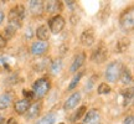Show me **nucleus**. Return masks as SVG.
I'll list each match as a JSON object with an SVG mask.
<instances>
[{
  "mask_svg": "<svg viewBox=\"0 0 134 124\" xmlns=\"http://www.w3.org/2000/svg\"><path fill=\"white\" fill-rule=\"evenodd\" d=\"M25 16L24 5H16L9 11V25L14 29H20L23 25V20Z\"/></svg>",
  "mask_w": 134,
  "mask_h": 124,
  "instance_id": "obj_1",
  "label": "nucleus"
},
{
  "mask_svg": "<svg viewBox=\"0 0 134 124\" xmlns=\"http://www.w3.org/2000/svg\"><path fill=\"white\" fill-rule=\"evenodd\" d=\"M120 27L124 30L125 32H132L134 27V13L133 6H129L128 9H125L122 15H120Z\"/></svg>",
  "mask_w": 134,
  "mask_h": 124,
  "instance_id": "obj_2",
  "label": "nucleus"
},
{
  "mask_svg": "<svg viewBox=\"0 0 134 124\" xmlns=\"http://www.w3.org/2000/svg\"><path fill=\"white\" fill-rule=\"evenodd\" d=\"M124 67L122 65L120 61H113L110 62L108 67L105 68V78L108 82H117L118 78H119L120 73H122V70Z\"/></svg>",
  "mask_w": 134,
  "mask_h": 124,
  "instance_id": "obj_3",
  "label": "nucleus"
},
{
  "mask_svg": "<svg viewBox=\"0 0 134 124\" xmlns=\"http://www.w3.org/2000/svg\"><path fill=\"white\" fill-rule=\"evenodd\" d=\"M50 87H51V83H50L48 78H46V77L38 78L34 83V95H36L37 98H43L48 93Z\"/></svg>",
  "mask_w": 134,
  "mask_h": 124,
  "instance_id": "obj_4",
  "label": "nucleus"
},
{
  "mask_svg": "<svg viewBox=\"0 0 134 124\" xmlns=\"http://www.w3.org/2000/svg\"><path fill=\"white\" fill-rule=\"evenodd\" d=\"M107 56H108V50H107V47L104 46V43L100 42L99 45L93 50L91 60L94 62V63H103V62L107 60Z\"/></svg>",
  "mask_w": 134,
  "mask_h": 124,
  "instance_id": "obj_5",
  "label": "nucleus"
},
{
  "mask_svg": "<svg viewBox=\"0 0 134 124\" xmlns=\"http://www.w3.org/2000/svg\"><path fill=\"white\" fill-rule=\"evenodd\" d=\"M48 25H50V31L52 33H60L65 27V19L61 15H56L50 20Z\"/></svg>",
  "mask_w": 134,
  "mask_h": 124,
  "instance_id": "obj_6",
  "label": "nucleus"
},
{
  "mask_svg": "<svg viewBox=\"0 0 134 124\" xmlns=\"http://www.w3.org/2000/svg\"><path fill=\"white\" fill-rule=\"evenodd\" d=\"M48 42H45V41H37V42H34L32 46H31V52L35 56H42L45 55V52H47L48 50Z\"/></svg>",
  "mask_w": 134,
  "mask_h": 124,
  "instance_id": "obj_7",
  "label": "nucleus"
},
{
  "mask_svg": "<svg viewBox=\"0 0 134 124\" xmlns=\"http://www.w3.org/2000/svg\"><path fill=\"white\" fill-rule=\"evenodd\" d=\"M81 100V93L80 92H75L73 94H71L67 100L65 102V104H63V109L65 110H71L73 109L75 107H77L78 104V102Z\"/></svg>",
  "mask_w": 134,
  "mask_h": 124,
  "instance_id": "obj_8",
  "label": "nucleus"
},
{
  "mask_svg": "<svg viewBox=\"0 0 134 124\" xmlns=\"http://www.w3.org/2000/svg\"><path fill=\"white\" fill-rule=\"evenodd\" d=\"M85 61H86V53L85 52H80L78 55H76L75 58H73V62H72L70 71L71 72H77L82 67V65L85 63Z\"/></svg>",
  "mask_w": 134,
  "mask_h": 124,
  "instance_id": "obj_9",
  "label": "nucleus"
},
{
  "mask_svg": "<svg viewBox=\"0 0 134 124\" xmlns=\"http://www.w3.org/2000/svg\"><path fill=\"white\" fill-rule=\"evenodd\" d=\"M29 8L34 15H41L45 9V4L43 1H40V0H31L29 1Z\"/></svg>",
  "mask_w": 134,
  "mask_h": 124,
  "instance_id": "obj_10",
  "label": "nucleus"
},
{
  "mask_svg": "<svg viewBox=\"0 0 134 124\" xmlns=\"http://www.w3.org/2000/svg\"><path fill=\"white\" fill-rule=\"evenodd\" d=\"M81 42L85 46H91L94 42V33H93V29H87L85 30L81 35Z\"/></svg>",
  "mask_w": 134,
  "mask_h": 124,
  "instance_id": "obj_11",
  "label": "nucleus"
},
{
  "mask_svg": "<svg viewBox=\"0 0 134 124\" xmlns=\"http://www.w3.org/2000/svg\"><path fill=\"white\" fill-rule=\"evenodd\" d=\"M100 115L96 109L90 110L85 117V124H99Z\"/></svg>",
  "mask_w": 134,
  "mask_h": 124,
  "instance_id": "obj_12",
  "label": "nucleus"
},
{
  "mask_svg": "<svg viewBox=\"0 0 134 124\" xmlns=\"http://www.w3.org/2000/svg\"><path fill=\"white\" fill-rule=\"evenodd\" d=\"M30 107V102L26 99H20V100H16L15 102V112L18 113V114H24L25 112H27V109H29Z\"/></svg>",
  "mask_w": 134,
  "mask_h": 124,
  "instance_id": "obj_13",
  "label": "nucleus"
},
{
  "mask_svg": "<svg viewBox=\"0 0 134 124\" xmlns=\"http://www.w3.org/2000/svg\"><path fill=\"white\" fill-rule=\"evenodd\" d=\"M130 46V40L128 37H122L117 41V46H115V51L117 53H124Z\"/></svg>",
  "mask_w": 134,
  "mask_h": 124,
  "instance_id": "obj_14",
  "label": "nucleus"
},
{
  "mask_svg": "<svg viewBox=\"0 0 134 124\" xmlns=\"http://www.w3.org/2000/svg\"><path fill=\"white\" fill-rule=\"evenodd\" d=\"M36 36L40 41H47L48 37H50V31H48V27L46 25H41L36 29Z\"/></svg>",
  "mask_w": 134,
  "mask_h": 124,
  "instance_id": "obj_15",
  "label": "nucleus"
},
{
  "mask_svg": "<svg viewBox=\"0 0 134 124\" xmlns=\"http://www.w3.org/2000/svg\"><path fill=\"white\" fill-rule=\"evenodd\" d=\"M41 109H42V103L41 102H36V103H34L32 105H30L29 107V112H27V118H35V117H37L38 114H40V112H41Z\"/></svg>",
  "mask_w": 134,
  "mask_h": 124,
  "instance_id": "obj_16",
  "label": "nucleus"
},
{
  "mask_svg": "<svg viewBox=\"0 0 134 124\" xmlns=\"http://www.w3.org/2000/svg\"><path fill=\"white\" fill-rule=\"evenodd\" d=\"M61 8H62L61 1H47V4H46V10L48 14H56L61 10Z\"/></svg>",
  "mask_w": 134,
  "mask_h": 124,
  "instance_id": "obj_17",
  "label": "nucleus"
},
{
  "mask_svg": "<svg viewBox=\"0 0 134 124\" xmlns=\"http://www.w3.org/2000/svg\"><path fill=\"white\" fill-rule=\"evenodd\" d=\"M11 100H13V95L9 93H4V94L0 95V109H6L10 104H11Z\"/></svg>",
  "mask_w": 134,
  "mask_h": 124,
  "instance_id": "obj_18",
  "label": "nucleus"
},
{
  "mask_svg": "<svg viewBox=\"0 0 134 124\" xmlns=\"http://www.w3.org/2000/svg\"><path fill=\"white\" fill-rule=\"evenodd\" d=\"M62 70V60L61 58H56L53 62L50 63V71L52 75H58Z\"/></svg>",
  "mask_w": 134,
  "mask_h": 124,
  "instance_id": "obj_19",
  "label": "nucleus"
},
{
  "mask_svg": "<svg viewBox=\"0 0 134 124\" xmlns=\"http://www.w3.org/2000/svg\"><path fill=\"white\" fill-rule=\"evenodd\" d=\"M119 80L123 84H125V86L130 84V83H132V75H130L129 70L123 68V70H122V73H120V76H119Z\"/></svg>",
  "mask_w": 134,
  "mask_h": 124,
  "instance_id": "obj_20",
  "label": "nucleus"
},
{
  "mask_svg": "<svg viewBox=\"0 0 134 124\" xmlns=\"http://www.w3.org/2000/svg\"><path fill=\"white\" fill-rule=\"evenodd\" d=\"M56 122V114L55 113H48V114L43 115L41 119H38L37 124H53Z\"/></svg>",
  "mask_w": 134,
  "mask_h": 124,
  "instance_id": "obj_21",
  "label": "nucleus"
},
{
  "mask_svg": "<svg viewBox=\"0 0 134 124\" xmlns=\"http://www.w3.org/2000/svg\"><path fill=\"white\" fill-rule=\"evenodd\" d=\"M82 76H83V72H78L76 76L72 78V81H71V83L68 84V91H72L75 87L78 84V82H80V80L82 78Z\"/></svg>",
  "mask_w": 134,
  "mask_h": 124,
  "instance_id": "obj_22",
  "label": "nucleus"
},
{
  "mask_svg": "<svg viewBox=\"0 0 134 124\" xmlns=\"http://www.w3.org/2000/svg\"><path fill=\"white\" fill-rule=\"evenodd\" d=\"M48 62L50 61H48L47 58H43L41 62H38V63L35 65V70H36V71H45V70L50 66V63H48Z\"/></svg>",
  "mask_w": 134,
  "mask_h": 124,
  "instance_id": "obj_23",
  "label": "nucleus"
},
{
  "mask_svg": "<svg viewBox=\"0 0 134 124\" xmlns=\"http://www.w3.org/2000/svg\"><path fill=\"white\" fill-rule=\"evenodd\" d=\"M123 98H124V105L129 104L130 102L133 100V89H129V91H124L123 93Z\"/></svg>",
  "mask_w": 134,
  "mask_h": 124,
  "instance_id": "obj_24",
  "label": "nucleus"
},
{
  "mask_svg": "<svg viewBox=\"0 0 134 124\" xmlns=\"http://www.w3.org/2000/svg\"><path fill=\"white\" fill-rule=\"evenodd\" d=\"M110 91H112V88L107 83H100L98 86V93L99 94H108V93H110Z\"/></svg>",
  "mask_w": 134,
  "mask_h": 124,
  "instance_id": "obj_25",
  "label": "nucleus"
},
{
  "mask_svg": "<svg viewBox=\"0 0 134 124\" xmlns=\"http://www.w3.org/2000/svg\"><path fill=\"white\" fill-rule=\"evenodd\" d=\"M18 30L16 29H14L13 26H10V25H8L6 26V29H5V33H6V37L8 38H11L13 36L15 35V32H16Z\"/></svg>",
  "mask_w": 134,
  "mask_h": 124,
  "instance_id": "obj_26",
  "label": "nucleus"
},
{
  "mask_svg": "<svg viewBox=\"0 0 134 124\" xmlns=\"http://www.w3.org/2000/svg\"><path fill=\"white\" fill-rule=\"evenodd\" d=\"M85 112H86V107H85V105H82L81 108H80V109L77 110V113L75 114V118H73V119H75V120L80 119V118H81L82 115L85 114Z\"/></svg>",
  "mask_w": 134,
  "mask_h": 124,
  "instance_id": "obj_27",
  "label": "nucleus"
},
{
  "mask_svg": "<svg viewBox=\"0 0 134 124\" xmlns=\"http://www.w3.org/2000/svg\"><path fill=\"white\" fill-rule=\"evenodd\" d=\"M23 95H24V99H26V100H30V99H32L34 97V92H31V91H27V89H24L23 91Z\"/></svg>",
  "mask_w": 134,
  "mask_h": 124,
  "instance_id": "obj_28",
  "label": "nucleus"
},
{
  "mask_svg": "<svg viewBox=\"0 0 134 124\" xmlns=\"http://www.w3.org/2000/svg\"><path fill=\"white\" fill-rule=\"evenodd\" d=\"M6 43H8V41H6V38L0 33V48H4L5 46H6Z\"/></svg>",
  "mask_w": 134,
  "mask_h": 124,
  "instance_id": "obj_29",
  "label": "nucleus"
},
{
  "mask_svg": "<svg viewBox=\"0 0 134 124\" xmlns=\"http://www.w3.org/2000/svg\"><path fill=\"white\" fill-rule=\"evenodd\" d=\"M133 122H134V118H133V115L130 114V115H128V117L124 119V123H123V124H134Z\"/></svg>",
  "mask_w": 134,
  "mask_h": 124,
  "instance_id": "obj_30",
  "label": "nucleus"
},
{
  "mask_svg": "<svg viewBox=\"0 0 134 124\" xmlns=\"http://www.w3.org/2000/svg\"><path fill=\"white\" fill-rule=\"evenodd\" d=\"M6 124H19V123L16 122V119H15V118H10L9 120H6Z\"/></svg>",
  "mask_w": 134,
  "mask_h": 124,
  "instance_id": "obj_31",
  "label": "nucleus"
},
{
  "mask_svg": "<svg viewBox=\"0 0 134 124\" xmlns=\"http://www.w3.org/2000/svg\"><path fill=\"white\" fill-rule=\"evenodd\" d=\"M3 21H4V13L0 10V25L3 24Z\"/></svg>",
  "mask_w": 134,
  "mask_h": 124,
  "instance_id": "obj_32",
  "label": "nucleus"
},
{
  "mask_svg": "<svg viewBox=\"0 0 134 124\" xmlns=\"http://www.w3.org/2000/svg\"><path fill=\"white\" fill-rule=\"evenodd\" d=\"M4 118H3V117H0V124H4Z\"/></svg>",
  "mask_w": 134,
  "mask_h": 124,
  "instance_id": "obj_33",
  "label": "nucleus"
},
{
  "mask_svg": "<svg viewBox=\"0 0 134 124\" xmlns=\"http://www.w3.org/2000/svg\"><path fill=\"white\" fill-rule=\"evenodd\" d=\"M77 124H80V123H77Z\"/></svg>",
  "mask_w": 134,
  "mask_h": 124,
  "instance_id": "obj_34",
  "label": "nucleus"
},
{
  "mask_svg": "<svg viewBox=\"0 0 134 124\" xmlns=\"http://www.w3.org/2000/svg\"><path fill=\"white\" fill-rule=\"evenodd\" d=\"M61 124H63V123H61Z\"/></svg>",
  "mask_w": 134,
  "mask_h": 124,
  "instance_id": "obj_35",
  "label": "nucleus"
}]
</instances>
